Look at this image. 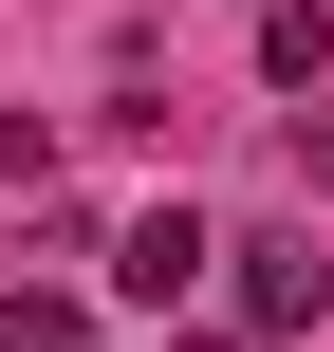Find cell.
Returning a JSON list of instances; mask_svg holds the SVG:
<instances>
[{"mask_svg":"<svg viewBox=\"0 0 334 352\" xmlns=\"http://www.w3.org/2000/svg\"><path fill=\"white\" fill-rule=\"evenodd\" d=\"M112 278H130V297H149V316H186V297H205V278H223V223H205V204H149V223H130V241H112Z\"/></svg>","mask_w":334,"mask_h":352,"instance_id":"1","label":"cell"},{"mask_svg":"<svg viewBox=\"0 0 334 352\" xmlns=\"http://www.w3.org/2000/svg\"><path fill=\"white\" fill-rule=\"evenodd\" d=\"M260 74H279V93H316V74H334V19H316V0H279V19H260Z\"/></svg>","mask_w":334,"mask_h":352,"instance_id":"3","label":"cell"},{"mask_svg":"<svg viewBox=\"0 0 334 352\" xmlns=\"http://www.w3.org/2000/svg\"><path fill=\"white\" fill-rule=\"evenodd\" d=\"M223 260H242V352H279V334H298V316L334 297V260L298 241V223H279V241H223Z\"/></svg>","mask_w":334,"mask_h":352,"instance_id":"2","label":"cell"}]
</instances>
